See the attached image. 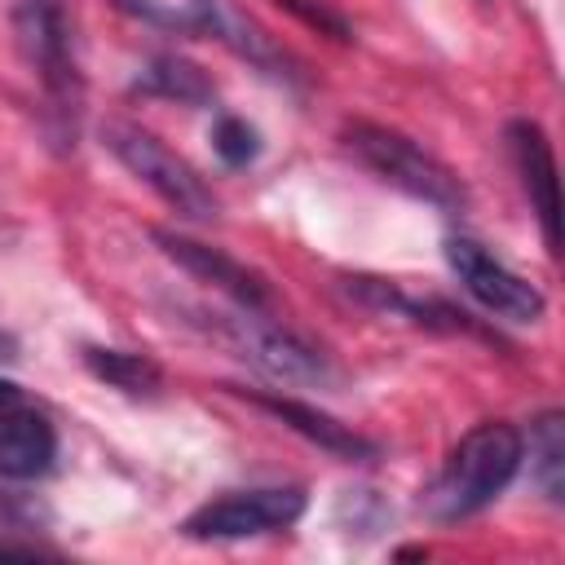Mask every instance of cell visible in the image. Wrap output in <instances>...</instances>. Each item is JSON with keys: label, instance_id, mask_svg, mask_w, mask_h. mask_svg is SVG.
<instances>
[{"label": "cell", "instance_id": "9c48e42d", "mask_svg": "<svg viewBox=\"0 0 565 565\" xmlns=\"http://www.w3.org/2000/svg\"><path fill=\"white\" fill-rule=\"evenodd\" d=\"M181 35H207V40H221L230 53L247 57L252 66L269 71V75H282L278 66L287 62L278 53V44L234 4V0H181Z\"/></svg>", "mask_w": 565, "mask_h": 565}, {"label": "cell", "instance_id": "e0dca14e", "mask_svg": "<svg viewBox=\"0 0 565 565\" xmlns=\"http://www.w3.org/2000/svg\"><path fill=\"white\" fill-rule=\"evenodd\" d=\"M278 4H287V9H296L305 22H313V26H322V31H331L335 40H349V26H344V18H335V13H327L322 4H305V0H278Z\"/></svg>", "mask_w": 565, "mask_h": 565}, {"label": "cell", "instance_id": "277c9868", "mask_svg": "<svg viewBox=\"0 0 565 565\" xmlns=\"http://www.w3.org/2000/svg\"><path fill=\"white\" fill-rule=\"evenodd\" d=\"M102 141L106 150L141 181L150 185L177 216H190V221H212L216 216V194L207 190V181L177 154L168 150L154 132L137 128V124H124V119H110L102 128Z\"/></svg>", "mask_w": 565, "mask_h": 565}, {"label": "cell", "instance_id": "ba28073f", "mask_svg": "<svg viewBox=\"0 0 565 565\" xmlns=\"http://www.w3.org/2000/svg\"><path fill=\"white\" fill-rule=\"evenodd\" d=\"M154 243L194 278H203L207 287H216L221 296H230L238 309H269V287L256 269H247L243 260L225 256L221 247H207L199 238H185V234H172V230H154Z\"/></svg>", "mask_w": 565, "mask_h": 565}, {"label": "cell", "instance_id": "3957f363", "mask_svg": "<svg viewBox=\"0 0 565 565\" xmlns=\"http://www.w3.org/2000/svg\"><path fill=\"white\" fill-rule=\"evenodd\" d=\"M13 40H18L22 62L35 71V79L49 97V110L62 119V128L75 132V115H79V102H84V79H79V66H75L66 9L57 0H18Z\"/></svg>", "mask_w": 565, "mask_h": 565}, {"label": "cell", "instance_id": "5bb4252c", "mask_svg": "<svg viewBox=\"0 0 565 565\" xmlns=\"http://www.w3.org/2000/svg\"><path fill=\"white\" fill-rule=\"evenodd\" d=\"M84 366L102 384H110L119 393H132V397H150L163 384V371L146 353H128V349H84Z\"/></svg>", "mask_w": 565, "mask_h": 565}, {"label": "cell", "instance_id": "7a4b0ae2", "mask_svg": "<svg viewBox=\"0 0 565 565\" xmlns=\"http://www.w3.org/2000/svg\"><path fill=\"white\" fill-rule=\"evenodd\" d=\"M344 146L358 154V163H366L380 181L397 185L411 199H424V203H433L441 212H459L468 203L463 181L437 154H428L419 141H411L397 128H384V124H371V119H353V124H344Z\"/></svg>", "mask_w": 565, "mask_h": 565}, {"label": "cell", "instance_id": "d6986e66", "mask_svg": "<svg viewBox=\"0 0 565 565\" xmlns=\"http://www.w3.org/2000/svg\"><path fill=\"white\" fill-rule=\"evenodd\" d=\"M0 362H18V335L0 331Z\"/></svg>", "mask_w": 565, "mask_h": 565}, {"label": "cell", "instance_id": "8fae6325", "mask_svg": "<svg viewBox=\"0 0 565 565\" xmlns=\"http://www.w3.org/2000/svg\"><path fill=\"white\" fill-rule=\"evenodd\" d=\"M252 406L269 411V415L282 419L291 433H300L305 441L322 446L327 455H335V459H344V463H366V459H375V441H366L362 433H353L349 424L331 419V415L318 411V406H305V402H296V397H269V393H252Z\"/></svg>", "mask_w": 565, "mask_h": 565}, {"label": "cell", "instance_id": "ac0fdd59", "mask_svg": "<svg viewBox=\"0 0 565 565\" xmlns=\"http://www.w3.org/2000/svg\"><path fill=\"white\" fill-rule=\"evenodd\" d=\"M13 406H22V393H18V384L0 380V415H4V411H13Z\"/></svg>", "mask_w": 565, "mask_h": 565}, {"label": "cell", "instance_id": "6da1fadb", "mask_svg": "<svg viewBox=\"0 0 565 565\" xmlns=\"http://www.w3.org/2000/svg\"><path fill=\"white\" fill-rule=\"evenodd\" d=\"M521 459H525V437L503 419H486L459 437V446L446 455L441 472L428 481L419 503L441 525L463 521L512 486Z\"/></svg>", "mask_w": 565, "mask_h": 565}, {"label": "cell", "instance_id": "9a60e30c", "mask_svg": "<svg viewBox=\"0 0 565 565\" xmlns=\"http://www.w3.org/2000/svg\"><path fill=\"white\" fill-rule=\"evenodd\" d=\"M530 472H534L539 490L552 503H561V490H565V419L556 411H547L530 424Z\"/></svg>", "mask_w": 565, "mask_h": 565}, {"label": "cell", "instance_id": "5b68a950", "mask_svg": "<svg viewBox=\"0 0 565 565\" xmlns=\"http://www.w3.org/2000/svg\"><path fill=\"white\" fill-rule=\"evenodd\" d=\"M305 490L300 486H256V490H230L207 503H199L185 521V539H252L269 530H287L305 512Z\"/></svg>", "mask_w": 565, "mask_h": 565}, {"label": "cell", "instance_id": "8992f818", "mask_svg": "<svg viewBox=\"0 0 565 565\" xmlns=\"http://www.w3.org/2000/svg\"><path fill=\"white\" fill-rule=\"evenodd\" d=\"M225 335L234 340V349H238V358L243 362H252L265 380H274V384H331L335 380V371H331V362L313 349V344H305L300 335H291L287 327H278V322H269L260 309H238V313H230L225 322Z\"/></svg>", "mask_w": 565, "mask_h": 565}, {"label": "cell", "instance_id": "2e32d148", "mask_svg": "<svg viewBox=\"0 0 565 565\" xmlns=\"http://www.w3.org/2000/svg\"><path fill=\"white\" fill-rule=\"evenodd\" d=\"M212 150L221 154V163L243 168V163H252V159L260 154V137H256V128H252L247 119L221 115V119L212 124Z\"/></svg>", "mask_w": 565, "mask_h": 565}, {"label": "cell", "instance_id": "4fadbf2b", "mask_svg": "<svg viewBox=\"0 0 565 565\" xmlns=\"http://www.w3.org/2000/svg\"><path fill=\"white\" fill-rule=\"evenodd\" d=\"M132 88H137V93H150V97L181 102V106H207V102L216 97L212 79H207L194 62H185V57H177V53L150 57V62L141 66V75H137Z\"/></svg>", "mask_w": 565, "mask_h": 565}, {"label": "cell", "instance_id": "7c38bea8", "mask_svg": "<svg viewBox=\"0 0 565 565\" xmlns=\"http://www.w3.org/2000/svg\"><path fill=\"white\" fill-rule=\"evenodd\" d=\"M57 459V433L40 411L13 406L0 415V477L31 481L44 477Z\"/></svg>", "mask_w": 565, "mask_h": 565}, {"label": "cell", "instance_id": "30bf717a", "mask_svg": "<svg viewBox=\"0 0 565 565\" xmlns=\"http://www.w3.org/2000/svg\"><path fill=\"white\" fill-rule=\"evenodd\" d=\"M508 146H512L521 185L530 194V212L539 216L543 243L556 256L561 252V203H556V159H552L547 132L534 119H512L508 124Z\"/></svg>", "mask_w": 565, "mask_h": 565}, {"label": "cell", "instance_id": "52a82bcc", "mask_svg": "<svg viewBox=\"0 0 565 565\" xmlns=\"http://www.w3.org/2000/svg\"><path fill=\"white\" fill-rule=\"evenodd\" d=\"M446 265H450V274L459 278V287H463L486 313H494V318H503V322H539L543 309H547L543 291H539L530 278H521L516 269H508L499 256H490L477 238L450 234V238H446Z\"/></svg>", "mask_w": 565, "mask_h": 565}]
</instances>
